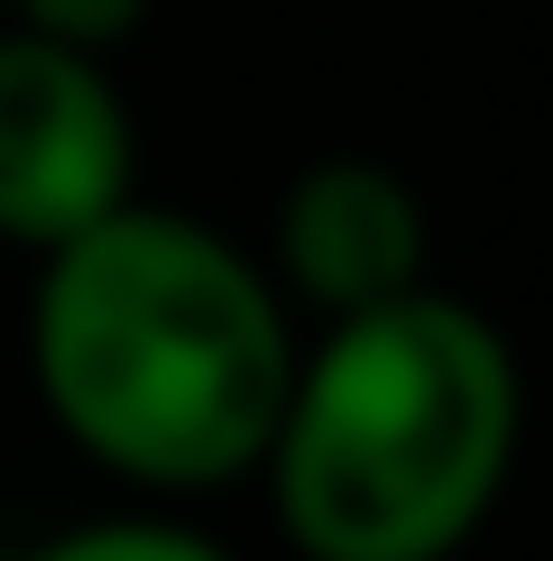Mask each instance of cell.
Instances as JSON below:
<instances>
[{
	"instance_id": "cell-3",
	"label": "cell",
	"mask_w": 553,
	"mask_h": 561,
	"mask_svg": "<svg viewBox=\"0 0 553 561\" xmlns=\"http://www.w3.org/2000/svg\"><path fill=\"white\" fill-rule=\"evenodd\" d=\"M138 194V121L111 56L0 28V240L56 249Z\"/></svg>"
},
{
	"instance_id": "cell-1",
	"label": "cell",
	"mask_w": 553,
	"mask_h": 561,
	"mask_svg": "<svg viewBox=\"0 0 553 561\" xmlns=\"http://www.w3.org/2000/svg\"><path fill=\"white\" fill-rule=\"evenodd\" d=\"M286 368V295L213 221L129 194L92 230L37 249L29 378L56 433L111 479L167 497L249 479Z\"/></svg>"
},
{
	"instance_id": "cell-2",
	"label": "cell",
	"mask_w": 553,
	"mask_h": 561,
	"mask_svg": "<svg viewBox=\"0 0 553 561\" xmlns=\"http://www.w3.org/2000/svg\"><path fill=\"white\" fill-rule=\"evenodd\" d=\"M517 433L507 332L443 286H406L295 350L259 470L305 561H452L498 516Z\"/></svg>"
},
{
	"instance_id": "cell-4",
	"label": "cell",
	"mask_w": 553,
	"mask_h": 561,
	"mask_svg": "<svg viewBox=\"0 0 553 561\" xmlns=\"http://www.w3.org/2000/svg\"><path fill=\"white\" fill-rule=\"evenodd\" d=\"M268 286L332 313H369V304L425 286V203L397 167L379 157H314L305 175L276 194L268 230Z\"/></svg>"
},
{
	"instance_id": "cell-5",
	"label": "cell",
	"mask_w": 553,
	"mask_h": 561,
	"mask_svg": "<svg viewBox=\"0 0 553 561\" xmlns=\"http://www.w3.org/2000/svg\"><path fill=\"white\" fill-rule=\"evenodd\" d=\"M19 561H230V552L176 516H83V525L29 543Z\"/></svg>"
},
{
	"instance_id": "cell-6",
	"label": "cell",
	"mask_w": 553,
	"mask_h": 561,
	"mask_svg": "<svg viewBox=\"0 0 553 561\" xmlns=\"http://www.w3.org/2000/svg\"><path fill=\"white\" fill-rule=\"evenodd\" d=\"M157 0H10V28H29L46 46H75V56H121L148 28Z\"/></svg>"
}]
</instances>
